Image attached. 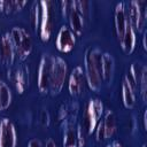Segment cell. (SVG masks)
Listing matches in <instances>:
<instances>
[{"instance_id":"29","label":"cell","mask_w":147,"mask_h":147,"mask_svg":"<svg viewBox=\"0 0 147 147\" xmlns=\"http://www.w3.org/2000/svg\"><path fill=\"white\" fill-rule=\"evenodd\" d=\"M106 147H123V146H122V144H121L119 141H117V140H114V141H111L109 145H107Z\"/></svg>"},{"instance_id":"8","label":"cell","mask_w":147,"mask_h":147,"mask_svg":"<svg viewBox=\"0 0 147 147\" xmlns=\"http://www.w3.org/2000/svg\"><path fill=\"white\" fill-rule=\"evenodd\" d=\"M49 74H51V56L44 54L40 59L37 74V86L41 93L49 92Z\"/></svg>"},{"instance_id":"33","label":"cell","mask_w":147,"mask_h":147,"mask_svg":"<svg viewBox=\"0 0 147 147\" xmlns=\"http://www.w3.org/2000/svg\"><path fill=\"white\" fill-rule=\"evenodd\" d=\"M0 80H1V78H0Z\"/></svg>"},{"instance_id":"14","label":"cell","mask_w":147,"mask_h":147,"mask_svg":"<svg viewBox=\"0 0 147 147\" xmlns=\"http://www.w3.org/2000/svg\"><path fill=\"white\" fill-rule=\"evenodd\" d=\"M13 83L18 94L24 93L30 84V69L26 64L20 65L13 75Z\"/></svg>"},{"instance_id":"21","label":"cell","mask_w":147,"mask_h":147,"mask_svg":"<svg viewBox=\"0 0 147 147\" xmlns=\"http://www.w3.org/2000/svg\"><path fill=\"white\" fill-rule=\"evenodd\" d=\"M11 91L9 88V86L0 80V111L6 110L10 103H11Z\"/></svg>"},{"instance_id":"23","label":"cell","mask_w":147,"mask_h":147,"mask_svg":"<svg viewBox=\"0 0 147 147\" xmlns=\"http://www.w3.org/2000/svg\"><path fill=\"white\" fill-rule=\"evenodd\" d=\"M138 88L140 91V95H141L142 101H146V99H147V68L142 72V76H141Z\"/></svg>"},{"instance_id":"24","label":"cell","mask_w":147,"mask_h":147,"mask_svg":"<svg viewBox=\"0 0 147 147\" xmlns=\"http://www.w3.org/2000/svg\"><path fill=\"white\" fill-rule=\"evenodd\" d=\"M71 5H72V1H68V0L61 1V3H60V6H61V13H62V16L64 18H68V15H69Z\"/></svg>"},{"instance_id":"10","label":"cell","mask_w":147,"mask_h":147,"mask_svg":"<svg viewBox=\"0 0 147 147\" xmlns=\"http://www.w3.org/2000/svg\"><path fill=\"white\" fill-rule=\"evenodd\" d=\"M86 84V78L84 74V69L82 65H76L69 76V82H68V90L69 93L74 96H77L82 94V92L85 88Z\"/></svg>"},{"instance_id":"31","label":"cell","mask_w":147,"mask_h":147,"mask_svg":"<svg viewBox=\"0 0 147 147\" xmlns=\"http://www.w3.org/2000/svg\"><path fill=\"white\" fill-rule=\"evenodd\" d=\"M146 118H147V113L146 110L144 111V116H142V123H144V130H146Z\"/></svg>"},{"instance_id":"3","label":"cell","mask_w":147,"mask_h":147,"mask_svg":"<svg viewBox=\"0 0 147 147\" xmlns=\"http://www.w3.org/2000/svg\"><path fill=\"white\" fill-rule=\"evenodd\" d=\"M9 33L15 47L16 55L21 61H24L32 52V39L30 33L28 30L21 26H14Z\"/></svg>"},{"instance_id":"4","label":"cell","mask_w":147,"mask_h":147,"mask_svg":"<svg viewBox=\"0 0 147 147\" xmlns=\"http://www.w3.org/2000/svg\"><path fill=\"white\" fill-rule=\"evenodd\" d=\"M40 5V18H39V36L42 41H48L53 32V1L42 0Z\"/></svg>"},{"instance_id":"15","label":"cell","mask_w":147,"mask_h":147,"mask_svg":"<svg viewBox=\"0 0 147 147\" xmlns=\"http://www.w3.org/2000/svg\"><path fill=\"white\" fill-rule=\"evenodd\" d=\"M115 71V60L110 53H102L101 55V77L102 83L111 84Z\"/></svg>"},{"instance_id":"28","label":"cell","mask_w":147,"mask_h":147,"mask_svg":"<svg viewBox=\"0 0 147 147\" xmlns=\"http://www.w3.org/2000/svg\"><path fill=\"white\" fill-rule=\"evenodd\" d=\"M45 147H57V146H56V142L52 138H49V139H47V141L45 144Z\"/></svg>"},{"instance_id":"5","label":"cell","mask_w":147,"mask_h":147,"mask_svg":"<svg viewBox=\"0 0 147 147\" xmlns=\"http://www.w3.org/2000/svg\"><path fill=\"white\" fill-rule=\"evenodd\" d=\"M127 20L130 25L137 32L142 31L146 22V2L139 0H132L127 3Z\"/></svg>"},{"instance_id":"17","label":"cell","mask_w":147,"mask_h":147,"mask_svg":"<svg viewBox=\"0 0 147 147\" xmlns=\"http://www.w3.org/2000/svg\"><path fill=\"white\" fill-rule=\"evenodd\" d=\"M63 147H78L77 142V134H76V126L72 121H67L64 131H63V139H62Z\"/></svg>"},{"instance_id":"2","label":"cell","mask_w":147,"mask_h":147,"mask_svg":"<svg viewBox=\"0 0 147 147\" xmlns=\"http://www.w3.org/2000/svg\"><path fill=\"white\" fill-rule=\"evenodd\" d=\"M68 65L61 56H51V74H49V92L59 94L65 83Z\"/></svg>"},{"instance_id":"30","label":"cell","mask_w":147,"mask_h":147,"mask_svg":"<svg viewBox=\"0 0 147 147\" xmlns=\"http://www.w3.org/2000/svg\"><path fill=\"white\" fill-rule=\"evenodd\" d=\"M146 37H147V32L145 31L144 34H142V48L145 51H147V46H146Z\"/></svg>"},{"instance_id":"11","label":"cell","mask_w":147,"mask_h":147,"mask_svg":"<svg viewBox=\"0 0 147 147\" xmlns=\"http://www.w3.org/2000/svg\"><path fill=\"white\" fill-rule=\"evenodd\" d=\"M15 47L11 41L9 32L3 33L0 37V60L6 65H11L15 61Z\"/></svg>"},{"instance_id":"26","label":"cell","mask_w":147,"mask_h":147,"mask_svg":"<svg viewBox=\"0 0 147 147\" xmlns=\"http://www.w3.org/2000/svg\"><path fill=\"white\" fill-rule=\"evenodd\" d=\"M40 123L42 126L47 127L48 124H49V115H48V111L47 110H42L41 111V115H40Z\"/></svg>"},{"instance_id":"1","label":"cell","mask_w":147,"mask_h":147,"mask_svg":"<svg viewBox=\"0 0 147 147\" xmlns=\"http://www.w3.org/2000/svg\"><path fill=\"white\" fill-rule=\"evenodd\" d=\"M101 55L102 52L98 47H90L84 56V74L86 84L92 91L98 92L102 85L101 77Z\"/></svg>"},{"instance_id":"9","label":"cell","mask_w":147,"mask_h":147,"mask_svg":"<svg viewBox=\"0 0 147 147\" xmlns=\"http://www.w3.org/2000/svg\"><path fill=\"white\" fill-rule=\"evenodd\" d=\"M17 133L9 118L0 119V147H16Z\"/></svg>"},{"instance_id":"16","label":"cell","mask_w":147,"mask_h":147,"mask_svg":"<svg viewBox=\"0 0 147 147\" xmlns=\"http://www.w3.org/2000/svg\"><path fill=\"white\" fill-rule=\"evenodd\" d=\"M119 45L123 49V52L125 54H131L133 53L134 48H136V42H137V36H136V31L133 30V28L130 25V23L127 24L125 32L123 34V37L118 40Z\"/></svg>"},{"instance_id":"13","label":"cell","mask_w":147,"mask_h":147,"mask_svg":"<svg viewBox=\"0 0 147 147\" xmlns=\"http://www.w3.org/2000/svg\"><path fill=\"white\" fill-rule=\"evenodd\" d=\"M114 23H115V32L118 38V40L123 37L125 29L129 24L127 20V10H126V3L125 2H118L115 7L114 11Z\"/></svg>"},{"instance_id":"6","label":"cell","mask_w":147,"mask_h":147,"mask_svg":"<svg viewBox=\"0 0 147 147\" xmlns=\"http://www.w3.org/2000/svg\"><path fill=\"white\" fill-rule=\"evenodd\" d=\"M103 113H105L103 103L99 99H91L88 101L84 113L85 127L87 134H92L95 131V127L100 122V118L103 116Z\"/></svg>"},{"instance_id":"7","label":"cell","mask_w":147,"mask_h":147,"mask_svg":"<svg viewBox=\"0 0 147 147\" xmlns=\"http://www.w3.org/2000/svg\"><path fill=\"white\" fill-rule=\"evenodd\" d=\"M76 34L68 25H62L55 39V46L61 53H70L76 45Z\"/></svg>"},{"instance_id":"27","label":"cell","mask_w":147,"mask_h":147,"mask_svg":"<svg viewBox=\"0 0 147 147\" xmlns=\"http://www.w3.org/2000/svg\"><path fill=\"white\" fill-rule=\"evenodd\" d=\"M28 147H42V145H41V142H40L39 139L33 138V139L29 140V142H28Z\"/></svg>"},{"instance_id":"19","label":"cell","mask_w":147,"mask_h":147,"mask_svg":"<svg viewBox=\"0 0 147 147\" xmlns=\"http://www.w3.org/2000/svg\"><path fill=\"white\" fill-rule=\"evenodd\" d=\"M102 126L105 130L106 139L111 138L116 132V117L113 110L108 109L103 113V119H101Z\"/></svg>"},{"instance_id":"20","label":"cell","mask_w":147,"mask_h":147,"mask_svg":"<svg viewBox=\"0 0 147 147\" xmlns=\"http://www.w3.org/2000/svg\"><path fill=\"white\" fill-rule=\"evenodd\" d=\"M26 3L25 0H0V11L6 14L20 11Z\"/></svg>"},{"instance_id":"32","label":"cell","mask_w":147,"mask_h":147,"mask_svg":"<svg viewBox=\"0 0 147 147\" xmlns=\"http://www.w3.org/2000/svg\"><path fill=\"white\" fill-rule=\"evenodd\" d=\"M141 147H146V145H145V144H144V145H141Z\"/></svg>"},{"instance_id":"25","label":"cell","mask_w":147,"mask_h":147,"mask_svg":"<svg viewBox=\"0 0 147 147\" xmlns=\"http://www.w3.org/2000/svg\"><path fill=\"white\" fill-rule=\"evenodd\" d=\"M76 134H77V142H78V147H84L85 145V137H84V132L82 126L78 124L76 125Z\"/></svg>"},{"instance_id":"12","label":"cell","mask_w":147,"mask_h":147,"mask_svg":"<svg viewBox=\"0 0 147 147\" xmlns=\"http://www.w3.org/2000/svg\"><path fill=\"white\" fill-rule=\"evenodd\" d=\"M68 21L70 24V29L71 31L76 34V36H80L84 31V26H85V22L86 18L84 16V14L82 13V10L79 9V7L77 6L76 1H72L69 15H68Z\"/></svg>"},{"instance_id":"18","label":"cell","mask_w":147,"mask_h":147,"mask_svg":"<svg viewBox=\"0 0 147 147\" xmlns=\"http://www.w3.org/2000/svg\"><path fill=\"white\" fill-rule=\"evenodd\" d=\"M122 101L125 108L133 109L136 106V90L126 82V79H123L122 83Z\"/></svg>"},{"instance_id":"22","label":"cell","mask_w":147,"mask_h":147,"mask_svg":"<svg viewBox=\"0 0 147 147\" xmlns=\"http://www.w3.org/2000/svg\"><path fill=\"white\" fill-rule=\"evenodd\" d=\"M39 18H40V5L39 2L34 1L30 10V24L34 32L39 30Z\"/></svg>"}]
</instances>
